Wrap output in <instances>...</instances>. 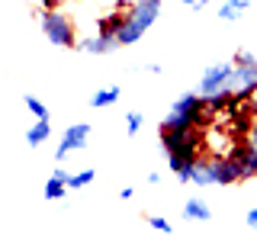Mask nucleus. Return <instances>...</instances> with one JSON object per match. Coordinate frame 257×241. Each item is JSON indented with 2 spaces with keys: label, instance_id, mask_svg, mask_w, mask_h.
I'll return each instance as SVG.
<instances>
[{
  "label": "nucleus",
  "instance_id": "nucleus-4",
  "mask_svg": "<svg viewBox=\"0 0 257 241\" xmlns=\"http://www.w3.org/2000/svg\"><path fill=\"white\" fill-rule=\"evenodd\" d=\"M219 90H238V64L235 61H219L212 68H206L203 80H199V93L212 96Z\"/></svg>",
  "mask_w": 257,
  "mask_h": 241
},
{
  "label": "nucleus",
  "instance_id": "nucleus-12",
  "mask_svg": "<svg viewBox=\"0 0 257 241\" xmlns=\"http://www.w3.org/2000/svg\"><path fill=\"white\" fill-rule=\"evenodd\" d=\"M254 0H225V4L219 7V20L222 23H235V20H241V13L251 7Z\"/></svg>",
  "mask_w": 257,
  "mask_h": 241
},
{
  "label": "nucleus",
  "instance_id": "nucleus-22",
  "mask_svg": "<svg viewBox=\"0 0 257 241\" xmlns=\"http://www.w3.org/2000/svg\"><path fill=\"white\" fill-rule=\"evenodd\" d=\"M52 177H58V180H64V183H68V177H71V174H68V167H61V164H58V167L52 171Z\"/></svg>",
  "mask_w": 257,
  "mask_h": 241
},
{
  "label": "nucleus",
  "instance_id": "nucleus-17",
  "mask_svg": "<svg viewBox=\"0 0 257 241\" xmlns=\"http://www.w3.org/2000/svg\"><path fill=\"white\" fill-rule=\"evenodd\" d=\"M93 177H96V171H93V167H87V171H77V174H71V177H68V190H84V187H90V183H93Z\"/></svg>",
  "mask_w": 257,
  "mask_h": 241
},
{
  "label": "nucleus",
  "instance_id": "nucleus-8",
  "mask_svg": "<svg viewBox=\"0 0 257 241\" xmlns=\"http://www.w3.org/2000/svg\"><path fill=\"white\" fill-rule=\"evenodd\" d=\"M74 48H80V52H87V55H109V52H116L119 48V42L112 36H90V39H77V45Z\"/></svg>",
  "mask_w": 257,
  "mask_h": 241
},
{
  "label": "nucleus",
  "instance_id": "nucleus-3",
  "mask_svg": "<svg viewBox=\"0 0 257 241\" xmlns=\"http://www.w3.org/2000/svg\"><path fill=\"white\" fill-rule=\"evenodd\" d=\"M39 26H42V36L52 45H61V48H74L77 45L74 23H71L61 10H42L39 13Z\"/></svg>",
  "mask_w": 257,
  "mask_h": 241
},
{
  "label": "nucleus",
  "instance_id": "nucleus-1",
  "mask_svg": "<svg viewBox=\"0 0 257 241\" xmlns=\"http://www.w3.org/2000/svg\"><path fill=\"white\" fill-rule=\"evenodd\" d=\"M158 13H161V0H139V4H135L132 10L125 13V23H122V29H119V36H116L119 48L139 42L145 32L155 26Z\"/></svg>",
  "mask_w": 257,
  "mask_h": 241
},
{
  "label": "nucleus",
  "instance_id": "nucleus-2",
  "mask_svg": "<svg viewBox=\"0 0 257 241\" xmlns=\"http://www.w3.org/2000/svg\"><path fill=\"white\" fill-rule=\"evenodd\" d=\"M161 145H164L167 155H183V158L196 161L199 148H203V129H196V126H190V129L161 126Z\"/></svg>",
  "mask_w": 257,
  "mask_h": 241
},
{
  "label": "nucleus",
  "instance_id": "nucleus-23",
  "mask_svg": "<svg viewBox=\"0 0 257 241\" xmlns=\"http://www.w3.org/2000/svg\"><path fill=\"white\" fill-rule=\"evenodd\" d=\"M244 222H247V225H251V228H257V209H251V212H247V215H244Z\"/></svg>",
  "mask_w": 257,
  "mask_h": 241
},
{
  "label": "nucleus",
  "instance_id": "nucleus-18",
  "mask_svg": "<svg viewBox=\"0 0 257 241\" xmlns=\"http://www.w3.org/2000/svg\"><path fill=\"white\" fill-rule=\"evenodd\" d=\"M23 103H26V109H29V112H32L36 119H48V106H45L42 100H39V96L26 93V96H23Z\"/></svg>",
  "mask_w": 257,
  "mask_h": 241
},
{
  "label": "nucleus",
  "instance_id": "nucleus-9",
  "mask_svg": "<svg viewBox=\"0 0 257 241\" xmlns=\"http://www.w3.org/2000/svg\"><path fill=\"white\" fill-rule=\"evenodd\" d=\"M183 219L187 222H209L212 219V209H209L199 196H190L187 203H183Z\"/></svg>",
  "mask_w": 257,
  "mask_h": 241
},
{
  "label": "nucleus",
  "instance_id": "nucleus-26",
  "mask_svg": "<svg viewBox=\"0 0 257 241\" xmlns=\"http://www.w3.org/2000/svg\"><path fill=\"white\" fill-rule=\"evenodd\" d=\"M180 4H187V7H193V4H196V0H180Z\"/></svg>",
  "mask_w": 257,
  "mask_h": 241
},
{
  "label": "nucleus",
  "instance_id": "nucleus-15",
  "mask_svg": "<svg viewBox=\"0 0 257 241\" xmlns=\"http://www.w3.org/2000/svg\"><path fill=\"white\" fill-rule=\"evenodd\" d=\"M190 183H196V187H212V164L196 158V164H193V180Z\"/></svg>",
  "mask_w": 257,
  "mask_h": 241
},
{
  "label": "nucleus",
  "instance_id": "nucleus-20",
  "mask_svg": "<svg viewBox=\"0 0 257 241\" xmlns=\"http://www.w3.org/2000/svg\"><path fill=\"white\" fill-rule=\"evenodd\" d=\"M148 225H151V228H158V231H164V235H171V231H174V225L167 222L164 215H151V219H148Z\"/></svg>",
  "mask_w": 257,
  "mask_h": 241
},
{
  "label": "nucleus",
  "instance_id": "nucleus-5",
  "mask_svg": "<svg viewBox=\"0 0 257 241\" xmlns=\"http://www.w3.org/2000/svg\"><path fill=\"white\" fill-rule=\"evenodd\" d=\"M87 142H90V126H87V123L68 126V129H64V135H61V142H58V148H55V161L61 164L71 151H84Z\"/></svg>",
  "mask_w": 257,
  "mask_h": 241
},
{
  "label": "nucleus",
  "instance_id": "nucleus-6",
  "mask_svg": "<svg viewBox=\"0 0 257 241\" xmlns=\"http://www.w3.org/2000/svg\"><path fill=\"white\" fill-rule=\"evenodd\" d=\"M212 164V183L215 187H231V183L241 180V171H238V161L235 158H209Z\"/></svg>",
  "mask_w": 257,
  "mask_h": 241
},
{
  "label": "nucleus",
  "instance_id": "nucleus-25",
  "mask_svg": "<svg viewBox=\"0 0 257 241\" xmlns=\"http://www.w3.org/2000/svg\"><path fill=\"white\" fill-rule=\"evenodd\" d=\"M203 7H209V0H196V4H193V10H203Z\"/></svg>",
  "mask_w": 257,
  "mask_h": 241
},
{
  "label": "nucleus",
  "instance_id": "nucleus-19",
  "mask_svg": "<svg viewBox=\"0 0 257 241\" xmlns=\"http://www.w3.org/2000/svg\"><path fill=\"white\" fill-rule=\"evenodd\" d=\"M142 123H145V116L142 112H125V129H128V135H139L142 132Z\"/></svg>",
  "mask_w": 257,
  "mask_h": 241
},
{
  "label": "nucleus",
  "instance_id": "nucleus-24",
  "mask_svg": "<svg viewBox=\"0 0 257 241\" xmlns=\"http://www.w3.org/2000/svg\"><path fill=\"white\" fill-rule=\"evenodd\" d=\"M251 145H254V148H257V119H254V123H251Z\"/></svg>",
  "mask_w": 257,
  "mask_h": 241
},
{
  "label": "nucleus",
  "instance_id": "nucleus-14",
  "mask_svg": "<svg viewBox=\"0 0 257 241\" xmlns=\"http://www.w3.org/2000/svg\"><path fill=\"white\" fill-rule=\"evenodd\" d=\"M122 23H125V13H109V16H103V20L96 23V29H100V36H112V39H116L119 29H122Z\"/></svg>",
  "mask_w": 257,
  "mask_h": 241
},
{
  "label": "nucleus",
  "instance_id": "nucleus-7",
  "mask_svg": "<svg viewBox=\"0 0 257 241\" xmlns=\"http://www.w3.org/2000/svg\"><path fill=\"white\" fill-rule=\"evenodd\" d=\"M231 158L238 161L241 180H251V177H257V148H254L251 142H247V145H235V148H231Z\"/></svg>",
  "mask_w": 257,
  "mask_h": 241
},
{
  "label": "nucleus",
  "instance_id": "nucleus-10",
  "mask_svg": "<svg viewBox=\"0 0 257 241\" xmlns=\"http://www.w3.org/2000/svg\"><path fill=\"white\" fill-rule=\"evenodd\" d=\"M167 164H171V171H174V177L180 183H190L193 180V164H196V161H190V158H183V155H167Z\"/></svg>",
  "mask_w": 257,
  "mask_h": 241
},
{
  "label": "nucleus",
  "instance_id": "nucleus-16",
  "mask_svg": "<svg viewBox=\"0 0 257 241\" xmlns=\"http://www.w3.org/2000/svg\"><path fill=\"white\" fill-rule=\"evenodd\" d=\"M42 196H45V199H64V196H68V183L58 180V177H48V183H45Z\"/></svg>",
  "mask_w": 257,
  "mask_h": 241
},
{
  "label": "nucleus",
  "instance_id": "nucleus-21",
  "mask_svg": "<svg viewBox=\"0 0 257 241\" xmlns=\"http://www.w3.org/2000/svg\"><path fill=\"white\" fill-rule=\"evenodd\" d=\"M251 61H257L251 52H238V55H235V64H251Z\"/></svg>",
  "mask_w": 257,
  "mask_h": 241
},
{
  "label": "nucleus",
  "instance_id": "nucleus-11",
  "mask_svg": "<svg viewBox=\"0 0 257 241\" xmlns=\"http://www.w3.org/2000/svg\"><path fill=\"white\" fill-rule=\"evenodd\" d=\"M48 139H52V123H48V119H36V126L26 132V145L29 148H39V145H45Z\"/></svg>",
  "mask_w": 257,
  "mask_h": 241
},
{
  "label": "nucleus",
  "instance_id": "nucleus-13",
  "mask_svg": "<svg viewBox=\"0 0 257 241\" xmlns=\"http://www.w3.org/2000/svg\"><path fill=\"white\" fill-rule=\"evenodd\" d=\"M119 96H122V90H119V87H103V90H96V93L90 96V106H93V109L112 106V103H119Z\"/></svg>",
  "mask_w": 257,
  "mask_h": 241
}]
</instances>
